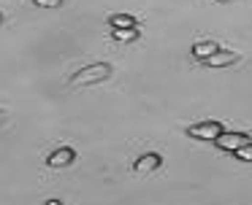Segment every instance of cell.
<instances>
[{
  "instance_id": "1",
  "label": "cell",
  "mask_w": 252,
  "mask_h": 205,
  "mask_svg": "<svg viewBox=\"0 0 252 205\" xmlns=\"http://www.w3.org/2000/svg\"><path fill=\"white\" fill-rule=\"evenodd\" d=\"M111 76V65L106 62H98V65H90V68H82L71 76V86H93V84H100Z\"/></svg>"
},
{
  "instance_id": "2",
  "label": "cell",
  "mask_w": 252,
  "mask_h": 205,
  "mask_svg": "<svg viewBox=\"0 0 252 205\" xmlns=\"http://www.w3.org/2000/svg\"><path fill=\"white\" fill-rule=\"evenodd\" d=\"M214 143H217V149L222 151H239L241 146L250 143V132H220L217 138H214Z\"/></svg>"
},
{
  "instance_id": "3",
  "label": "cell",
  "mask_w": 252,
  "mask_h": 205,
  "mask_svg": "<svg viewBox=\"0 0 252 205\" xmlns=\"http://www.w3.org/2000/svg\"><path fill=\"white\" fill-rule=\"evenodd\" d=\"M220 132H225V127L220 122H201V124H192V127L187 129V135H190V138H198V140H214Z\"/></svg>"
},
{
  "instance_id": "4",
  "label": "cell",
  "mask_w": 252,
  "mask_h": 205,
  "mask_svg": "<svg viewBox=\"0 0 252 205\" xmlns=\"http://www.w3.org/2000/svg\"><path fill=\"white\" fill-rule=\"evenodd\" d=\"M73 159H76V154H73V149H68V146H63V149H55L49 156H46V165H49V167H68Z\"/></svg>"
},
{
  "instance_id": "5",
  "label": "cell",
  "mask_w": 252,
  "mask_h": 205,
  "mask_svg": "<svg viewBox=\"0 0 252 205\" xmlns=\"http://www.w3.org/2000/svg\"><path fill=\"white\" fill-rule=\"evenodd\" d=\"M160 162H163V159H160V154H155V151H152V154L138 156V159L133 162V170H136V173H141V176H144V173L158 170V167H160Z\"/></svg>"
},
{
  "instance_id": "6",
  "label": "cell",
  "mask_w": 252,
  "mask_h": 205,
  "mask_svg": "<svg viewBox=\"0 0 252 205\" xmlns=\"http://www.w3.org/2000/svg\"><path fill=\"white\" fill-rule=\"evenodd\" d=\"M236 59H239V54H236V51H222V49H217V51L206 59V65H209V68H225V65H233Z\"/></svg>"
},
{
  "instance_id": "7",
  "label": "cell",
  "mask_w": 252,
  "mask_h": 205,
  "mask_svg": "<svg viewBox=\"0 0 252 205\" xmlns=\"http://www.w3.org/2000/svg\"><path fill=\"white\" fill-rule=\"evenodd\" d=\"M217 49H220V46H217L214 41H201V43H195V46H192V57H195V59H203V62H206V59L212 57Z\"/></svg>"
},
{
  "instance_id": "8",
  "label": "cell",
  "mask_w": 252,
  "mask_h": 205,
  "mask_svg": "<svg viewBox=\"0 0 252 205\" xmlns=\"http://www.w3.org/2000/svg\"><path fill=\"white\" fill-rule=\"evenodd\" d=\"M114 41H120V43H130V41H136L138 38V27H114Z\"/></svg>"
},
{
  "instance_id": "9",
  "label": "cell",
  "mask_w": 252,
  "mask_h": 205,
  "mask_svg": "<svg viewBox=\"0 0 252 205\" xmlns=\"http://www.w3.org/2000/svg\"><path fill=\"white\" fill-rule=\"evenodd\" d=\"M109 25L111 27H136V16H130V14H114L109 19Z\"/></svg>"
},
{
  "instance_id": "10",
  "label": "cell",
  "mask_w": 252,
  "mask_h": 205,
  "mask_svg": "<svg viewBox=\"0 0 252 205\" xmlns=\"http://www.w3.org/2000/svg\"><path fill=\"white\" fill-rule=\"evenodd\" d=\"M233 156H236V159H241V162H252V140L247 146H241L239 151H233Z\"/></svg>"
},
{
  "instance_id": "11",
  "label": "cell",
  "mask_w": 252,
  "mask_h": 205,
  "mask_svg": "<svg viewBox=\"0 0 252 205\" xmlns=\"http://www.w3.org/2000/svg\"><path fill=\"white\" fill-rule=\"evenodd\" d=\"M38 8H57V5H63V0H33Z\"/></svg>"
},
{
  "instance_id": "12",
  "label": "cell",
  "mask_w": 252,
  "mask_h": 205,
  "mask_svg": "<svg viewBox=\"0 0 252 205\" xmlns=\"http://www.w3.org/2000/svg\"><path fill=\"white\" fill-rule=\"evenodd\" d=\"M217 3H228V0H217Z\"/></svg>"
},
{
  "instance_id": "13",
  "label": "cell",
  "mask_w": 252,
  "mask_h": 205,
  "mask_svg": "<svg viewBox=\"0 0 252 205\" xmlns=\"http://www.w3.org/2000/svg\"><path fill=\"white\" fill-rule=\"evenodd\" d=\"M250 140H252V132H250Z\"/></svg>"
}]
</instances>
